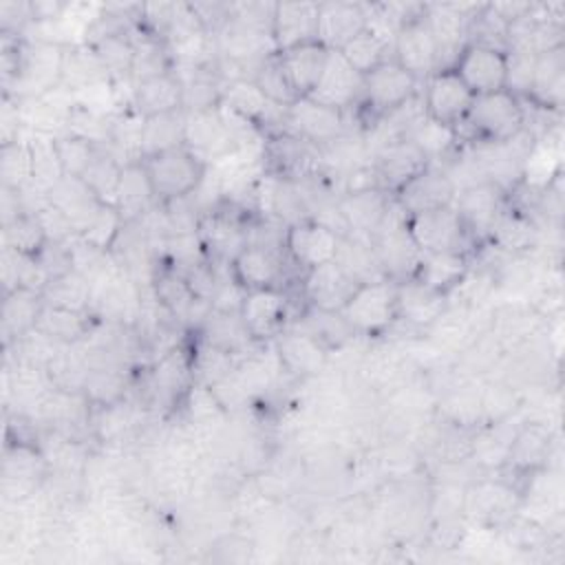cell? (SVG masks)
Instances as JSON below:
<instances>
[{"label": "cell", "instance_id": "obj_44", "mask_svg": "<svg viewBox=\"0 0 565 565\" xmlns=\"http://www.w3.org/2000/svg\"><path fill=\"white\" fill-rule=\"evenodd\" d=\"M82 393L88 404L97 408H110L121 404L126 397V375L115 366H90Z\"/></svg>", "mask_w": 565, "mask_h": 565}, {"label": "cell", "instance_id": "obj_43", "mask_svg": "<svg viewBox=\"0 0 565 565\" xmlns=\"http://www.w3.org/2000/svg\"><path fill=\"white\" fill-rule=\"evenodd\" d=\"M2 238H4V247L13 249L15 254L31 256V258H35L49 245L44 225H42L40 216L33 212H22L13 221L4 223Z\"/></svg>", "mask_w": 565, "mask_h": 565}, {"label": "cell", "instance_id": "obj_20", "mask_svg": "<svg viewBox=\"0 0 565 565\" xmlns=\"http://www.w3.org/2000/svg\"><path fill=\"white\" fill-rule=\"evenodd\" d=\"M362 84L364 77L338 51H331L327 68L309 97L347 113L351 108H358L362 99Z\"/></svg>", "mask_w": 565, "mask_h": 565}, {"label": "cell", "instance_id": "obj_22", "mask_svg": "<svg viewBox=\"0 0 565 565\" xmlns=\"http://www.w3.org/2000/svg\"><path fill=\"white\" fill-rule=\"evenodd\" d=\"M369 26V9L360 2H318V40L340 51Z\"/></svg>", "mask_w": 565, "mask_h": 565}, {"label": "cell", "instance_id": "obj_26", "mask_svg": "<svg viewBox=\"0 0 565 565\" xmlns=\"http://www.w3.org/2000/svg\"><path fill=\"white\" fill-rule=\"evenodd\" d=\"M455 210L463 218L470 234H486L503 212V190L490 181L466 185L457 192Z\"/></svg>", "mask_w": 565, "mask_h": 565}, {"label": "cell", "instance_id": "obj_31", "mask_svg": "<svg viewBox=\"0 0 565 565\" xmlns=\"http://www.w3.org/2000/svg\"><path fill=\"white\" fill-rule=\"evenodd\" d=\"M115 207L121 212L126 223H139L159 207L141 159L124 163Z\"/></svg>", "mask_w": 565, "mask_h": 565}, {"label": "cell", "instance_id": "obj_40", "mask_svg": "<svg viewBox=\"0 0 565 565\" xmlns=\"http://www.w3.org/2000/svg\"><path fill=\"white\" fill-rule=\"evenodd\" d=\"M185 141V110L163 113L143 119L141 130V159Z\"/></svg>", "mask_w": 565, "mask_h": 565}, {"label": "cell", "instance_id": "obj_4", "mask_svg": "<svg viewBox=\"0 0 565 565\" xmlns=\"http://www.w3.org/2000/svg\"><path fill=\"white\" fill-rule=\"evenodd\" d=\"M422 82L415 79L406 68H402L393 57L375 66L371 73L364 75L362 84V99L358 108L369 113L373 121L395 113L411 99L419 95Z\"/></svg>", "mask_w": 565, "mask_h": 565}, {"label": "cell", "instance_id": "obj_41", "mask_svg": "<svg viewBox=\"0 0 565 565\" xmlns=\"http://www.w3.org/2000/svg\"><path fill=\"white\" fill-rule=\"evenodd\" d=\"M249 79L256 84V88L265 95V99L269 104H274L280 110H287L289 106H294L300 97L296 95L294 86L289 84L282 64L278 60V53H269L249 75Z\"/></svg>", "mask_w": 565, "mask_h": 565}, {"label": "cell", "instance_id": "obj_8", "mask_svg": "<svg viewBox=\"0 0 565 565\" xmlns=\"http://www.w3.org/2000/svg\"><path fill=\"white\" fill-rule=\"evenodd\" d=\"M472 99L475 95L468 90L455 68H439L419 86V102L424 115L455 130L463 124Z\"/></svg>", "mask_w": 565, "mask_h": 565}, {"label": "cell", "instance_id": "obj_25", "mask_svg": "<svg viewBox=\"0 0 565 565\" xmlns=\"http://www.w3.org/2000/svg\"><path fill=\"white\" fill-rule=\"evenodd\" d=\"M128 106L146 117L183 110V84L177 71L152 75L139 82H132Z\"/></svg>", "mask_w": 565, "mask_h": 565}, {"label": "cell", "instance_id": "obj_39", "mask_svg": "<svg viewBox=\"0 0 565 565\" xmlns=\"http://www.w3.org/2000/svg\"><path fill=\"white\" fill-rule=\"evenodd\" d=\"M203 342L223 349L232 355L243 353L249 344H254L238 318V311L221 309H210L203 318Z\"/></svg>", "mask_w": 565, "mask_h": 565}, {"label": "cell", "instance_id": "obj_11", "mask_svg": "<svg viewBox=\"0 0 565 565\" xmlns=\"http://www.w3.org/2000/svg\"><path fill=\"white\" fill-rule=\"evenodd\" d=\"M391 57L419 82H424L439 68L437 44L426 20V7L397 29L391 46Z\"/></svg>", "mask_w": 565, "mask_h": 565}, {"label": "cell", "instance_id": "obj_21", "mask_svg": "<svg viewBox=\"0 0 565 565\" xmlns=\"http://www.w3.org/2000/svg\"><path fill=\"white\" fill-rule=\"evenodd\" d=\"M192 152H196L205 163L210 159H225L236 150V143L227 130L221 108L185 113V141Z\"/></svg>", "mask_w": 565, "mask_h": 565}, {"label": "cell", "instance_id": "obj_37", "mask_svg": "<svg viewBox=\"0 0 565 565\" xmlns=\"http://www.w3.org/2000/svg\"><path fill=\"white\" fill-rule=\"evenodd\" d=\"M42 300L44 305L51 307H62V309H73V311H93V282L88 280L86 274L79 269H71L62 276H55L46 282L42 289Z\"/></svg>", "mask_w": 565, "mask_h": 565}, {"label": "cell", "instance_id": "obj_47", "mask_svg": "<svg viewBox=\"0 0 565 565\" xmlns=\"http://www.w3.org/2000/svg\"><path fill=\"white\" fill-rule=\"evenodd\" d=\"M0 177H2V188L9 190H22L33 181V170H31V150L26 137L4 143L0 148Z\"/></svg>", "mask_w": 565, "mask_h": 565}, {"label": "cell", "instance_id": "obj_23", "mask_svg": "<svg viewBox=\"0 0 565 565\" xmlns=\"http://www.w3.org/2000/svg\"><path fill=\"white\" fill-rule=\"evenodd\" d=\"M311 40H318V2H274V49L285 51Z\"/></svg>", "mask_w": 565, "mask_h": 565}, {"label": "cell", "instance_id": "obj_34", "mask_svg": "<svg viewBox=\"0 0 565 565\" xmlns=\"http://www.w3.org/2000/svg\"><path fill=\"white\" fill-rule=\"evenodd\" d=\"M108 79H110L108 71L104 68L102 60L86 42L66 44L64 68H62V88L77 95L82 90L104 86Z\"/></svg>", "mask_w": 565, "mask_h": 565}, {"label": "cell", "instance_id": "obj_45", "mask_svg": "<svg viewBox=\"0 0 565 565\" xmlns=\"http://www.w3.org/2000/svg\"><path fill=\"white\" fill-rule=\"evenodd\" d=\"M338 53L364 77L375 66H380L391 57V44L371 26H366L351 42H347Z\"/></svg>", "mask_w": 565, "mask_h": 565}, {"label": "cell", "instance_id": "obj_10", "mask_svg": "<svg viewBox=\"0 0 565 565\" xmlns=\"http://www.w3.org/2000/svg\"><path fill=\"white\" fill-rule=\"evenodd\" d=\"M289 258L282 247L247 243L230 263L227 274L243 289H269L287 285Z\"/></svg>", "mask_w": 565, "mask_h": 565}, {"label": "cell", "instance_id": "obj_24", "mask_svg": "<svg viewBox=\"0 0 565 565\" xmlns=\"http://www.w3.org/2000/svg\"><path fill=\"white\" fill-rule=\"evenodd\" d=\"M276 53H278L282 71H285L289 84L294 86L296 95L309 97L316 90V86L327 68L331 49L324 46L320 40H311V42H302L298 46L285 49V51H276Z\"/></svg>", "mask_w": 565, "mask_h": 565}, {"label": "cell", "instance_id": "obj_13", "mask_svg": "<svg viewBox=\"0 0 565 565\" xmlns=\"http://www.w3.org/2000/svg\"><path fill=\"white\" fill-rule=\"evenodd\" d=\"M455 199L457 185L448 170L439 163H428L393 194V201L404 212V216L455 205Z\"/></svg>", "mask_w": 565, "mask_h": 565}, {"label": "cell", "instance_id": "obj_7", "mask_svg": "<svg viewBox=\"0 0 565 565\" xmlns=\"http://www.w3.org/2000/svg\"><path fill=\"white\" fill-rule=\"evenodd\" d=\"M238 318L254 344L274 342L289 327L291 318V300L287 287L243 291Z\"/></svg>", "mask_w": 565, "mask_h": 565}, {"label": "cell", "instance_id": "obj_35", "mask_svg": "<svg viewBox=\"0 0 565 565\" xmlns=\"http://www.w3.org/2000/svg\"><path fill=\"white\" fill-rule=\"evenodd\" d=\"M49 203L57 207L75 225L77 234L102 205V201L79 177L68 174L49 190Z\"/></svg>", "mask_w": 565, "mask_h": 565}, {"label": "cell", "instance_id": "obj_46", "mask_svg": "<svg viewBox=\"0 0 565 565\" xmlns=\"http://www.w3.org/2000/svg\"><path fill=\"white\" fill-rule=\"evenodd\" d=\"M128 223L124 221L121 212L115 207V205H108V203H102L97 207V212L90 216V221L79 230V238L90 245L93 249H99V252H106V254H113L124 227Z\"/></svg>", "mask_w": 565, "mask_h": 565}, {"label": "cell", "instance_id": "obj_32", "mask_svg": "<svg viewBox=\"0 0 565 565\" xmlns=\"http://www.w3.org/2000/svg\"><path fill=\"white\" fill-rule=\"evenodd\" d=\"M446 296L419 285L413 278L397 282V307H399V320L408 322L419 329H430L441 313L448 309Z\"/></svg>", "mask_w": 565, "mask_h": 565}, {"label": "cell", "instance_id": "obj_29", "mask_svg": "<svg viewBox=\"0 0 565 565\" xmlns=\"http://www.w3.org/2000/svg\"><path fill=\"white\" fill-rule=\"evenodd\" d=\"M552 455V433L541 422L523 424L505 448V463L521 475H536Z\"/></svg>", "mask_w": 565, "mask_h": 565}, {"label": "cell", "instance_id": "obj_30", "mask_svg": "<svg viewBox=\"0 0 565 565\" xmlns=\"http://www.w3.org/2000/svg\"><path fill=\"white\" fill-rule=\"evenodd\" d=\"M42 475H44V461L35 448L26 444H15L13 448H7L4 472H2L4 499L13 503L24 501L33 490H38Z\"/></svg>", "mask_w": 565, "mask_h": 565}, {"label": "cell", "instance_id": "obj_16", "mask_svg": "<svg viewBox=\"0 0 565 565\" xmlns=\"http://www.w3.org/2000/svg\"><path fill=\"white\" fill-rule=\"evenodd\" d=\"M360 282L338 263H324L300 274V294L307 307L320 311H342Z\"/></svg>", "mask_w": 565, "mask_h": 565}, {"label": "cell", "instance_id": "obj_18", "mask_svg": "<svg viewBox=\"0 0 565 565\" xmlns=\"http://www.w3.org/2000/svg\"><path fill=\"white\" fill-rule=\"evenodd\" d=\"M271 344L278 358V366L298 380L313 377L327 366L329 349L298 327L289 324Z\"/></svg>", "mask_w": 565, "mask_h": 565}, {"label": "cell", "instance_id": "obj_33", "mask_svg": "<svg viewBox=\"0 0 565 565\" xmlns=\"http://www.w3.org/2000/svg\"><path fill=\"white\" fill-rule=\"evenodd\" d=\"M42 307H44V300H42L40 291L20 287V289H13V291L4 294V300H2V338H4L7 349L35 329L38 318L42 313Z\"/></svg>", "mask_w": 565, "mask_h": 565}, {"label": "cell", "instance_id": "obj_12", "mask_svg": "<svg viewBox=\"0 0 565 565\" xmlns=\"http://www.w3.org/2000/svg\"><path fill=\"white\" fill-rule=\"evenodd\" d=\"M282 130L322 148L347 132V113L324 106L311 97H300L285 110Z\"/></svg>", "mask_w": 565, "mask_h": 565}, {"label": "cell", "instance_id": "obj_36", "mask_svg": "<svg viewBox=\"0 0 565 565\" xmlns=\"http://www.w3.org/2000/svg\"><path fill=\"white\" fill-rule=\"evenodd\" d=\"M95 318H97L95 313L44 305L35 329L42 331L44 335L53 338L55 342L77 344V342L88 340V335L95 329Z\"/></svg>", "mask_w": 565, "mask_h": 565}, {"label": "cell", "instance_id": "obj_28", "mask_svg": "<svg viewBox=\"0 0 565 565\" xmlns=\"http://www.w3.org/2000/svg\"><path fill=\"white\" fill-rule=\"evenodd\" d=\"M468 274H470L468 252H441V254H422L411 278L448 298L455 289H459L466 282Z\"/></svg>", "mask_w": 565, "mask_h": 565}, {"label": "cell", "instance_id": "obj_19", "mask_svg": "<svg viewBox=\"0 0 565 565\" xmlns=\"http://www.w3.org/2000/svg\"><path fill=\"white\" fill-rule=\"evenodd\" d=\"M152 393L157 399L174 406L183 402L194 382V351L185 347L168 349L152 366Z\"/></svg>", "mask_w": 565, "mask_h": 565}, {"label": "cell", "instance_id": "obj_14", "mask_svg": "<svg viewBox=\"0 0 565 565\" xmlns=\"http://www.w3.org/2000/svg\"><path fill=\"white\" fill-rule=\"evenodd\" d=\"M430 161L424 152L404 137L382 141L371 154V170L380 190L393 196L411 177L424 170Z\"/></svg>", "mask_w": 565, "mask_h": 565}, {"label": "cell", "instance_id": "obj_1", "mask_svg": "<svg viewBox=\"0 0 565 565\" xmlns=\"http://www.w3.org/2000/svg\"><path fill=\"white\" fill-rule=\"evenodd\" d=\"M527 128V110L523 99L512 90L477 95L457 135L466 130L468 139L481 146L505 143Z\"/></svg>", "mask_w": 565, "mask_h": 565}, {"label": "cell", "instance_id": "obj_9", "mask_svg": "<svg viewBox=\"0 0 565 565\" xmlns=\"http://www.w3.org/2000/svg\"><path fill=\"white\" fill-rule=\"evenodd\" d=\"M450 68L475 97L508 88V51L501 46L470 40Z\"/></svg>", "mask_w": 565, "mask_h": 565}, {"label": "cell", "instance_id": "obj_17", "mask_svg": "<svg viewBox=\"0 0 565 565\" xmlns=\"http://www.w3.org/2000/svg\"><path fill=\"white\" fill-rule=\"evenodd\" d=\"M247 227L227 210H207L199 218L196 236L210 260L227 265L247 245Z\"/></svg>", "mask_w": 565, "mask_h": 565}, {"label": "cell", "instance_id": "obj_5", "mask_svg": "<svg viewBox=\"0 0 565 565\" xmlns=\"http://www.w3.org/2000/svg\"><path fill=\"white\" fill-rule=\"evenodd\" d=\"M406 234L419 254L468 252L470 232L455 205L404 216Z\"/></svg>", "mask_w": 565, "mask_h": 565}, {"label": "cell", "instance_id": "obj_2", "mask_svg": "<svg viewBox=\"0 0 565 565\" xmlns=\"http://www.w3.org/2000/svg\"><path fill=\"white\" fill-rule=\"evenodd\" d=\"M141 163L159 205L194 196L207 179V163L185 143L148 154Z\"/></svg>", "mask_w": 565, "mask_h": 565}, {"label": "cell", "instance_id": "obj_42", "mask_svg": "<svg viewBox=\"0 0 565 565\" xmlns=\"http://www.w3.org/2000/svg\"><path fill=\"white\" fill-rule=\"evenodd\" d=\"M26 141H29V150H31V170H33L31 183H35L49 192L57 181H62L66 177L62 161H60L55 135L33 132L26 137Z\"/></svg>", "mask_w": 565, "mask_h": 565}, {"label": "cell", "instance_id": "obj_3", "mask_svg": "<svg viewBox=\"0 0 565 565\" xmlns=\"http://www.w3.org/2000/svg\"><path fill=\"white\" fill-rule=\"evenodd\" d=\"M340 313L353 335H384L399 320L397 280L375 278L360 282Z\"/></svg>", "mask_w": 565, "mask_h": 565}, {"label": "cell", "instance_id": "obj_48", "mask_svg": "<svg viewBox=\"0 0 565 565\" xmlns=\"http://www.w3.org/2000/svg\"><path fill=\"white\" fill-rule=\"evenodd\" d=\"M55 143H57L64 174H68V177H82V172L86 170V166L90 163L95 152L99 150V143H95L86 137L73 135V132L55 135Z\"/></svg>", "mask_w": 565, "mask_h": 565}, {"label": "cell", "instance_id": "obj_15", "mask_svg": "<svg viewBox=\"0 0 565 565\" xmlns=\"http://www.w3.org/2000/svg\"><path fill=\"white\" fill-rule=\"evenodd\" d=\"M391 205L393 196L380 188L347 190L340 199H335V210L344 225V234L364 241H371L373 234L382 227Z\"/></svg>", "mask_w": 565, "mask_h": 565}, {"label": "cell", "instance_id": "obj_38", "mask_svg": "<svg viewBox=\"0 0 565 565\" xmlns=\"http://www.w3.org/2000/svg\"><path fill=\"white\" fill-rule=\"evenodd\" d=\"M124 159H119L108 146H99L86 170L82 172V181L93 190V194L108 205H115L117 188L124 172Z\"/></svg>", "mask_w": 565, "mask_h": 565}, {"label": "cell", "instance_id": "obj_6", "mask_svg": "<svg viewBox=\"0 0 565 565\" xmlns=\"http://www.w3.org/2000/svg\"><path fill=\"white\" fill-rule=\"evenodd\" d=\"M342 238L344 236L329 223L316 216H305L285 227L282 249L289 263L302 274L307 269L335 260Z\"/></svg>", "mask_w": 565, "mask_h": 565}, {"label": "cell", "instance_id": "obj_27", "mask_svg": "<svg viewBox=\"0 0 565 565\" xmlns=\"http://www.w3.org/2000/svg\"><path fill=\"white\" fill-rule=\"evenodd\" d=\"M565 93V46L536 53L527 99L545 110H561Z\"/></svg>", "mask_w": 565, "mask_h": 565}]
</instances>
